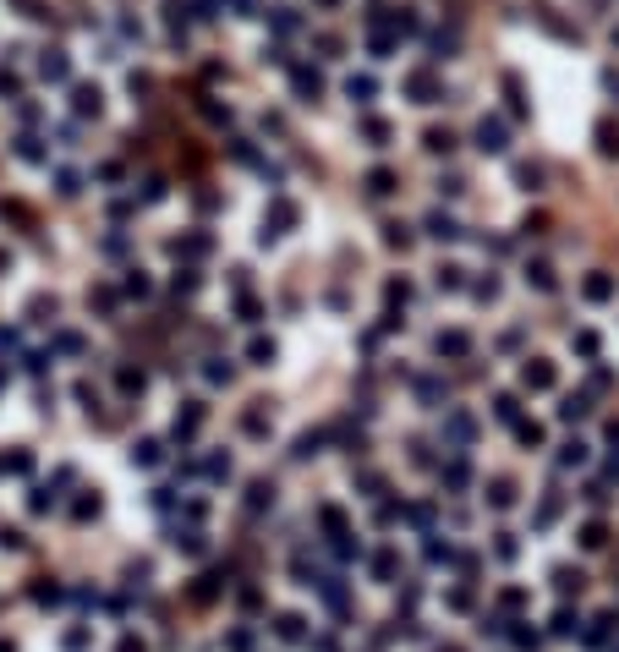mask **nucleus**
Masks as SVG:
<instances>
[{
    "instance_id": "obj_1",
    "label": "nucleus",
    "mask_w": 619,
    "mask_h": 652,
    "mask_svg": "<svg viewBox=\"0 0 619 652\" xmlns=\"http://www.w3.org/2000/svg\"><path fill=\"white\" fill-rule=\"evenodd\" d=\"M472 137H477V148H482V154H504V148H510V137H504V121H499V115H482Z\"/></svg>"
},
{
    "instance_id": "obj_2",
    "label": "nucleus",
    "mask_w": 619,
    "mask_h": 652,
    "mask_svg": "<svg viewBox=\"0 0 619 652\" xmlns=\"http://www.w3.org/2000/svg\"><path fill=\"white\" fill-rule=\"evenodd\" d=\"M198 428H203V406H198V400H186V411H176L170 439H176V444H192V439H198Z\"/></svg>"
},
{
    "instance_id": "obj_3",
    "label": "nucleus",
    "mask_w": 619,
    "mask_h": 652,
    "mask_svg": "<svg viewBox=\"0 0 619 652\" xmlns=\"http://www.w3.org/2000/svg\"><path fill=\"white\" fill-rule=\"evenodd\" d=\"M290 88H296V99H302V105H312V99L324 93V77H318L312 66H290Z\"/></svg>"
},
{
    "instance_id": "obj_4",
    "label": "nucleus",
    "mask_w": 619,
    "mask_h": 652,
    "mask_svg": "<svg viewBox=\"0 0 619 652\" xmlns=\"http://www.w3.org/2000/svg\"><path fill=\"white\" fill-rule=\"evenodd\" d=\"M521 384H526V389H554V362L526 357V367H521Z\"/></svg>"
},
{
    "instance_id": "obj_5",
    "label": "nucleus",
    "mask_w": 619,
    "mask_h": 652,
    "mask_svg": "<svg viewBox=\"0 0 619 652\" xmlns=\"http://www.w3.org/2000/svg\"><path fill=\"white\" fill-rule=\"evenodd\" d=\"M422 231L433 236V241H455V236H460V225H455V214L433 209V214H428V219H422Z\"/></svg>"
},
{
    "instance_id": "obj_6",
    "label": "nucleus",
    "mask_w": 619,
    "mask_h": 652,
    "mask_svg": "<svg viewBox=\"0 0 619 652\" xmlns=\"http://www.w3.org/2000/svg\"><path fill=\"white\" fill-rule=\"evenodd\" d=\"M39 72H44V83H66V77H72V61H66V50H44Z\"/></svg>"
},
{
    "instance_id": "obj_7",
    "label": "nucleus",
    "mask_w": 619,
    "mask_h": 652,
    "mask_svg": "<svg viewBox=\"0 0 619 652\" xmlns=\"http://www.w3.org/2000/svg\"><path fill=\"white\" fill-rule=\"evenodd\" d=\"M444 433H450V444H472L477 439V422L466 417V411H450V417H444Z\"/></svg>"
},
{
    "instance_id": "obj_8",
    "label": "nucleus",
    "mask_w": 619,
    "mask_h": 652,
    "mask_svg": "<svg viewBox=\"0 0 619 652\" xmlns=\"http://www.w3.org/2000/svg\"><path fill=\"white\" fill-rule=\"evenodd\" d=\"M394 187H400V176H394L390 165H373L368 170V192H373V198H390Z\"/></svg>"
},
{
    "instance_id": "obj_9",
    "label": "nucleus",
    "mask_w": 619,
    "mask_h": 652,
    "mask_svg": "<svg viewBox=\"0 0 619 652\" xmlns=\"http://www.w3.org/2000/svg\"><path fill=\"white\" fill-rule=\"evenodd\" d=\"M274 636H280V641H307V619H302V614H280V619H274Z\"/></svg>"
},
{
    "instance_id": "obj_10",
    "label": "nucleus",
    "mask_w": 619,
    "mask_h": 652,
    "mask_svg": "<svg viewBox=\"0 0 619 652\" xmlns=\"http://www.w3.org/2000/svg\"><path fill=\"white\" fill-rule=\"evenodd\" d=\"M72 110H77V115H99V110H104V93H99V88H77V93H72Z\"/></svg>"
},
{
    "instance_id": "obj_11",
    "label": "nucleus",
    "mask_w": 619,
    "mask_h": 652,
    "mask_svg": "<svg viewBox=\"0 0 619 652\" xmlns=\"http://www.w3.org/2000/svg\"><path fill=\"white\" fill-rule=\"evenodd\" d=\"M598 148H603V159H619V121L614 115L598 121Z\"/></svg>"
},
{
    "instance_id": "obj_12",
    "label": "nucleus",
    "mask_w": 619,
    "mask_h": 652,
    "mask_svg": "<svg viewBox=\"0 0 619 652\" xmlns=\"http://www.w3.org/2000/svg\"><path fill=\"white\" fill-rule=\"evenodd\" d=\"M433 351H438V357H466V351H472V340L460 335V329H450V335L433 340Z\"/></svg>"
},
{
    "instance_id": "obj_13",
    "label": "nucleus",
    "mask_w": 619,
    "mask_h": 652,
    "mask_svg": "<svg viewBox=\"0 0 619 652\" xmlns=\"http://www.w3.org/2000/svg\"><path fill=\"white\" fill-rule=\"evenodd\" d=\"M488 505L510 510V505H516V483H510V477H494V483H488Z\"/></svg>"
},
{
    "instance_id": "obj_14",
    "label": "nucleus",
    "mask_w": 619,
    "mask_h": 652,
    "mask_svg": "<svg viewBox=\"0 0 619 652\" xmlns=\"http://www.w3.org/2000/svg\"><path fill=\"white\" fill-rule=\"evenodd\" d=\"M581 587H586V576H581V570H570V565L554 570V592H559V597H570V592H581Z\"/></svg>"
},
{
    "instance_id": "obj_15",
    "label": "nucleus",
    "mask_w": 619,
    "mask_h": 652,
    "mask_svg": "<svg viewBox=\"0 0 619 652\" xmlns=\"http://www.w3.org/2000/svg\"><path fill=\"white\" fill-rule=\"evenodd\" d=\"M581 291H586V302H608V296H614V280H608L603 269H592V280H586Z\"/></svg>"
},
{
    "instance_id": "obj_16",
    "label": "nucleus",
    "mask_w": 619,
    "mask_h": 652,
    "mask_svg": "<svg viewBox=\"0 0 619 652\" xmlns=\"http://www.w3.org/2000/svg\"><path fill=\"white\" fill-rule=\"evenodd\" d=\"M159 455H165L159 439H137V444H132V466H159Z\"/></svg>"
},
{
    "instance_id": "obj_17",
    "label": "nucleus",
    "mask_w": 619,
    "mask_h": 652,
    "mask_svg": "<svg viewBox=\"0 0 619 652\" xmlns=\"http://www.w3.org/2000/svg\"><path fill=\"white\" fill-rule=\"evenodd\" d=\"M422 148H428V154H450V148H455V132H450V127H428Z\"/></svg>"
},
{
    "instance_id": "obj_18",
    "label": "nucleus",
    "mask_w": 619,
    "mask_h": 652,
    "mask_svg": "<svg viewBox=\"0 0 619 652\" xmlns=\"http://www.w3.org/2000/svg\"><path fill=\"white\" fill-rule=\"evenodd\" d=\"M274 505V483H268V477H258V483L247 488V510H268Z\"/></svg>"
},
{
    "instance_id": "obj_19",
    "label": "nucleus",
    "mask_w": 619,
    "mask_h": 652,
    "mask_svg": "<svg viewBox=\"0 0 619 652\" xmlns=\"http://www.w3.org/2000/svg\"><path fill=\"white\" fill-rule=\"evenodd\" d=\"M411 93H416V105H433V99H444V93H438V83L428 77V72H416V77H411Z\"/></svg>"
},
{
    "instance_id": "obj_20",
    "label": "nucleus",
    "mask_w": 619,
    "mask_h": 652,
    "mask_svg": "<svg viewBox=\"0 0 619 652\" xmlns=\"http://www.w3.org/2000/svg\"><path fill=\"white\" fill-rule=\"evenodd\" d=\"M526 285H537V291H554L559 280H554V269H548V263H526Z\"/></svg>"
},
{
    "instance_id": "obj_21",
    "label": "nucleus",
    "mask_w": 619,
    "mask_h": 652,
    "mask_svg": "<svg viewBox=\"0 0 619 652\" xmlns=\"http://www.w3.org/2000/svg\"><path fill=\"white\" fill-rule=\"evenodd\" d=\"M324 439H329V433H302L290 455H296V461H307V455H318V450H324Z\"/></svg>"
},
{
    "instance_id": "obj_22",
    "label": "nucleus",
    "mask_w": 619,
    "mask_h": 652,
    "mask_svg": "<svg viewBox=\"0 0 619 652\" xmlns=\"http://www.w3.org/2000/svg\"><path fill=\"white\" fill-rule=\"evenodd\" d=\"M384 241L406 253V247H411V225H400V219H390V225H384Z\"/></svg>"
},
{
    "instance_id": "obj_23",
    "label": "nucleus",
    "mask_w": 619,
    "mask_h": 652,
    "mask_svg": "<svg viewBox=\"0 0 619 652\" xmlns=\"http://www.w3.org/2000/svg\"><path fill=\"white\" fill-rule=\"evenodd\" d=\"M220 597V576H198V587H192V603H214Z\"/></svg>"
},
{
    "instance_id": "obj_24",
    "label": "nucleus",
    "mask_w": 619,
    "mask_h": 652,
    "mask_svg": "<svg viewBox=\"0 0 619 652\" xmlns=\"http://www.w3.org/2000/svg\"><path fill=\"white\" fill-rule=\"evenodd\" d=\"M274 28H280V33H296V28H302V17H296V6H274Z\"/></svg>"
},
{
    "instance_id": "obj_25",
    "label": "nucleus",
    "mask_w": 619,
    "mask_h": 652,
    "mask_svg": "<svg viewBox=\"0 0 619 652\" xmlns=\"http://www.w3.org/2000/svg\"><path fill=\"white\" fill-rule=\"evenodd\" d=\"M603 543H608V526H603V521L581 526V548H603Z\"/></svg>"
},
{
    "instance_id": "obj_26",
    "label": "nucleus",
    "mask_w": 619,
    "mask_h": 652,
    "mask_svg": "<svg viewBox=\"0 0 619 652\" xmlns=\"http://www.w3.org/2000/svg\"><path fill=\"white\" fill-rule=\"evenodd\" d=\"M247 362H252V367H268V362H274V340H252V345H247Z\"/></svg>"
},
{
    "instance_id": "obj_27",
    "label": "nucleus",
    "mask_w": 619,
    "mask_h": 652,
    "mask_svg": "<svg viewBox=\"0 0 619 652\" xmlns=\"http://www.w3.org/2000/svg\"><path fill=\"white\" fill-rule=\"evenodd\" d=\"M346 93H351L356 105H368L373 93H378V83H373V77H351V83H346Z\"/></svg>"
},
{
    "instance_id": "obj_28",
    "label": "nucleus",
    "mask_w": 619,
    "mask_h": 652,
    "mask_svg": "<svg viewBox=\"0 0 619 652\" xmlns=\"http://www.w3.org/2000/svg\"><path fill=\"white\" fill-rule=\"evenodd\" d=\"M494 417H499V422H521V400H516V395H499V400H494Z\"/></svg>"
},
{
    "instance_id": "obj_29",
    "label": "nucleus",
    "mask_w": 619,
    "mask_h": 652,
    "mask_svg": "<svg viewBox=\"0 0 619 652\" xmlns=\"http://www.w3.org/2000/svg\"><path fill=\"white\" fill-rule=\"evenodd\" d=\"M516 181H521V192H543V170L537 165H516Z\"/></svg>"
},
{
    "instance_id": "obj_30",
    "label": "nucleus",
    "mask_w": 619,
    "mask_h": 652,
    "mask_svg": "<svg viewBox=\"0 0 619 652\" xmlns=\"http://www.w3.org/2000/svg\"><path fill=\"white\" fill-rule=\"evenodd\" d=\"M559 466H586V444H581V439H570L564 450H559Z\"/></svg>"
},
{
    "instance_id": "obj_31",
    "label": "nucleus",
    "mask_w": 619,
    "mask_h": 652,
    "mask_svg": "<svg viewBox=\"0 0 619 652\" xmlns=\"http://www.w3.org/2000/svg\"><path fill=\"white\" fill-rule=\"evenodd\" d=\"M586 411H592V406H586V395H570V400H564V406H559V417H564V422L586 417Z\"/></svg>"
},
{
    "instance_id": "obj_32",
    "label": "nucleus",
    "mask_w": 619,
    "mask_h": 652,
    "mask_svg": "<svg viewBox=\"0 0 619 652\" xmlns=\"http://www.w3.org/2000/svg\"><path fill=\"white\" fill-rule=\"evenodd\" d=\"M460 274H466V269H455V263H444V269H438V291H460V285H466Z\"/></svg>"
},
{
    "instance_id": "obj_33",
    "label": "nucleus",
    "mask_w": 619,
    "mask_h": 652,
    "mask_svg": "<svg viewBox=\"0 0 619 652\" xmlns=\"http://www.w3.org/2000/svg\"><path fill=\"white\" fill-rule=\"evenodd\" d=\"M203 373H208V384H230V373H236V367H230L225 357H214V362L203 367Z\"/></svg>"
},
{
    "instance_id": "obj_34",
    "label": "nucleus",
    "mask_w": 619,
    "mask_h": 652,
    "mask_svg": "<svg viewBox=\"0 0 619 652\" xmlns=\"http://www.w3.org/2000/svg\"><path fill=\"white\" fill-rule=\"evenodd\" d=\"M516 439L526 444V450H537V444H543V428H537V422H516Z\"/></svg>"
},
{
    "instance_id": "obj_35",
    "label": "nucleus",
    "mask_w": 619,
    "mask_h": 652,
    "mask_svg": "<svg viewBox=\"0 0 619 652\" xmlns=\"http://www.w3.org/2000/svg\"><path fill=\"white\" fill-rule=\"evenodd\" d=\"M576 625H581L576 609H559V614H554V636H576Z\"/></svg>"
},
{
    "instance_id": "obj_36",
    "label": "nucleus",
    "mask_w": 619,
    "mask_h": 652,
    "mask_svg": "<svg viewBox=\"0 0 619 652\" xmlns=\"http://www.w3.org/2000/svg\"><path fill=\"white\" fill-rule=\"evenodd\" d=\"M55 192H61V198H77V192H83V181H77L72 170H61V176H55Z\"/></svg>"
},
{
    "instance_id": "obj_37",
    "label": "nucleus",
    "mask_w": 619,
    "mask_h": 652,
    "mask_svg": "<svg viewBox=\"0 0 619 652\" xmlns=\"http://www.w3.org/2000/svg\"><path fill=\"white\" fill-rule=\"evenodd\" d=\"M33 597H39V603H55V597H61V587H55L50 576H39V581H33Z\"/></svg>"
},
{
    "instance_id": "obj_38",
    "label": "nucleus",
    "mask_w": 619,
    "mask_h": 652,
    "mask_svg": "<svg viewBox=\"0 0 619 652\" xmlns=\"http://www.w3.org/2000/svg\"><path fill=\"white\" fill-rule=\"evenodd\" d=\"M373 576H378V581H390V576H394V554H390V548L373 559Z\"/></svg>"
},
{
    "instance_id": "obj_39",
    "label": "nucleus",
    "mask_w": 619,
    "mask_h": 652,
    "mask_svg": "<svg viewBox=\"0 0 619 652\" xmlns=\"http://www.w3.org/2000/svg\"><path fill=\"white\" fill-rule=\"evenodd\" d=\"M72 515H77V521H88V515H99V493H88V499H77V505H72Z\"/></svg>"
},
{
    "instance_id": "obj_40",
    "label": "nucleus",
    "mask_w": 619,
    "mask_h": 652,
    "mask_svg": "<svg viewBox=\"0 0 619 652\" xmlns=\"http://www.w3.org/2000/svg\"><path fill=\"white\" fill-rule=\"evenodd\" d=\"M126 296H148V274H143V269L126 274Z\"/></svg>"
},
{
    "instance_id": "obj_41",
    "label": "nucleus",
    "mask_w": 619,
    "mask_h": 652,
    "mask_svg": "<svg viewBox=\"0 0 619 652\" xmlns=\"http://www.w3.org/2000/svg\"><path fill=\"white\" fill-rule=\"evenodd\" d=\"M208 477H214V483L230 477V455H208Z\"/></svg>"
},
{
    "instance_id": "obj_42",
    "label": "nucleus",
    "mask_w": 619,
    "mask_h": 652,
    "mask_svg": "<svg viewBox=\"0 0 619 652\" xmlns=\"http://www.w3.org/2000/svg\"><path fill=\"white\" fill-rule=\"evenodd\" d=\"M17 154H22V159H44V148H39V137H17Z\"/></svg>"
},
{
    "instance_id": "obj_43",
    "label": "nucleus",
    "mask_w": 619,
    "mask_h": 652,
    "mask_svg": "<svg viewBox=\"0 0 619 652\" xmlns=\"http://www.w3.org/2000/svg\"><path fill=\"white\" fill-rule=\"evenodd\" d=\"M176 291L192 296V291H198V274H192V269H176Z\"/></svg>"
},
{
    "instance_id": "obj_44",
    "label": "nucleus",
    "mask_w": 619,
    "mask_h": 652,
    "mask_svg": "<svg viewBox=\"0 0 619 652\" xmlns=\"http://www.w3.org/2000/svg\"><path fill=\"white\" fill-rule=\"evenodd\" d=\"M416 395H422V400H428V406H433V400L444 395V384H438V379H422V384H416Z\"/></svg>"
},
{
    "instance_id": "obj_45",
    "label": "nucleus",
    "mask_w": 619,
    "mask_h": 652,
    "mask_svg": "<svg viewBox=\"0 0 619 652\" xmlns=\"http://www.w3.org/2000/svg\"><path fill=\"white\" fill-rule=\"evenodd\" d=\"M362 132H368V137H373V148H384V143H390V127H384V121H368V127H362Z\"/></svg>"
},
{
    "instance_id": "obj_46",
    "label": "nucleus",
    "mask_w": 619,
    "mask_h": 652,
    "mask_svg": "<svg viewBox=\"0 0 619 652\" xmlns=\"http://www.w3.org/2000/svg\"><path fill=\"white\" fill-rule=\"evenodd\" d=\"M6 466H11L17 477H28V471H33V455H28V450H17V455H11V461H6Z\"/></svg>"
},
{
    "instance_id": "obj_47",
    "label": "nucleus",
    "mask_w": 619,
    "mask_h": 652,
    "mask_svg": "<svg viewBox=\"0 0 619 652\" xmlns=\"http://www.w3.org/2000/svg\"><path fill=\"white\" fill-rule=\"evenodd\" d=\"M225 647H230V652H252V631H230Z\"/></svg>"
},
{
    "instance_id": "obj_48",
    "label": "nucleus",
    "mask_w": 619,
    "mask_h": 652,
    "mask_svg": "<svg viewBox=\"0 0 619 652\" xmlns=\"http://www.w3.org/2000/svg\"><path fill=\"white\" fill-rule=\"evenodd\" d=\"M121 389H126V395H143V373H132V367H126V373H121Z\"/></svg>"
},
{
    "instance_id": "obj_49",
    "label": "nucleus",
    "mask_w": 619,
    "mask_h": 652,
    "mask_svg": "<svg viewBox=\"0 0 619 652\" xmlns=\"http://www.w3.org/2000/svg\"><path fill=\"white\" fill-rule=\"evenodd\" d=\"M176 543L186 548V554H203V532H181V537H176Z\"/></svg>"
},
{
    "instance_id": "obj_50",
    "label": "nucleus",
    "mask_w": 619,
    "mask_h": 652,
    "mask_svg": "<svg viewBox=\"0 0 619 652\" xmlns=\"http://www.w3.org/2000/svg\"><path fill=\"white\" fill-rule=\"evenodd\" d=\"M472 291H477V296H482V302H494V296H499V280H494V274H488V280H477Z\"/></svg>"
},
{
    "instance_id": "obj_51",
    "label": "nucleus",
    "mask_w": 619,
    "mask_h": 652,
    "mask_svg": "<svg viewBox=\"0 0 619 652\" xmlns=\"http://www.w3.org/2000/svg\"><path fill=\"white\" fill-rule=\"evenodd\" d=\"M0 548H22V532H17V526H0Z\"/></svg>"
},
{
    "instance_id": "obj_52",
    "label": "nucleus",
    "mask_w": 619,
    "mask_h": 652,
    "mask_svg": "<svg viewBox=\"0 0 619 652\" xmlns=\"http://www.w3.org/2000/svg\"><path fill=\"white\" fill-rule=\"evenodd\" d=\"M438 192H444V198H455V192H466V181H460V176H444V181H438Z\"/></svg>"
},
{
    "instance_id": "obj_53",
    "label": "nucleus",
    "mask_w": 619,
    "mask_h": 652,
    "mask_svg": "<svg viewBox=\"0 0 619 652\" xmlns=\"http://www.w3.org/2000/svg\"><path fill=\"white\" fill-rule=\"evenodd\" d=\"M88 647V631H66V652H83Z\"/></svg>"
},
{
    "instance_id": "obj_54",
    "label": "nucleus",
    "mask_w": 619,
    "mask_h": 652,
    "mask_svg": "<svg viewBox=\"0 0 619 652\" xmlns=\"http://www.w3.org/2000/svg\"><path fill=\"white\" fill-rule=\"evenodd\" d=\"M0 93H17V77H11V72H0Z\"/></svg>"
},
{
    "instance_id": "obj_55",
    "label": "nucleus",
    "mask_w": 619,
    "mask_h": 652,
    "mask_svg": "<svg viewBox=\"0 0 619 652\" xmlns=\"http://www.w3.org/2000/svg\"><path fill=\"white\" fill-rule=\"evenodd\" d=\"M121 652H143V641H132V636H126V641H121Z\"/></svg>"
},
{
    "instance_id": "obj_56",
    "label": "nucleus",
    "mask_w": 619,
    "mask_h": 652,
    "mask_svg": "<svg viewBox=\"0 0 619 652\" xmlns=\"http://www.w3.org/2000/svg\"><path fill=\"white\" fill-rule=\"evenodd\" d=\"M608 477H614V483H619V455H614V461H608Z\"/></svg>"
},
{
    "instance_id": "obj_57",
    "label": "nucleus",
    "mask_w": 619,
    "mask_h": 652,
    "mask_svg": "<svg viewBox=\"0 0 619 652\" xmlns=\"http://www.w3.org/2000/svg\"><path fill=\"white\" fill-rule=\"evenodd\" d=\"M236 6H242V17H252V0H236Z\"/></svg>"
},
{
    "instance_id": "obj_58",
    "label": "nucleus",
    "mask_w": 619,
    "mask_h": 652,
    "mask_svg": "<svg viewBox=\"0 0 619 652\" xmlns=\"http://www.w3.org/2000/svg\"><path fill=\"white\" fill-rule=\"evenodd\" d=\"M0 652H17V647H11V641H0Z\"/></svg>"
},
{
    "instance_id": "obj_59",
    "label": "nucleus",
    "mask_w": 619,
    "mask_h": 652,
    "mask_svg": "<svg viewBox=\"0 0 619 652\" xmlns=\"http://www.w3.org/2000/svg\"><path fill=\"white\" fill-rule=\"evenodd\" d=\"M438 652H460V647H438Z\"/></svg>"
},
{
    "instance_id": "obj_60",
    "label": "nucleus",
    "mask_w": 619,
    "mask_h": 652,
    "mask_svg": "<svg viewBox=\"0 0 619 652\" xmlns=\"http://www.w3.org/2000/svg\"><path fill=\"white\" fill-rule=\"evenodd\" d=\"M614 44H619V28H614Z\"/></svg>"
},
{
    "instance_id": "obj_61",
    "label": "nucleus",
    "mask_w": 619,
    "mask_h": 652,
    "mask_svg": "<svg viewBox=\"0 0 619 652\" xmlns=\"http://www.w3.org/2000/svg\"><path fill=\"white\" fill-rule=\"evenodd\" d=\"M324 6H334V0H324Z\"/></svg>"
}]
</instances>
